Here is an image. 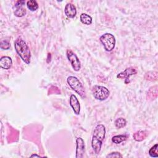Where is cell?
I'll return each instance as SVG.
<instances>
[{"instance_id":"obj_12","label":"cell","mask_w":158,"mask_h":158,"mask_svg":"<svg viewBox=\"0 0 158 158\" xmlns=\"http://www.w3.org/2000/svg\"><path fill=\"white\" fill-rule=\"evenodd\" d=\"M12 65V59L9 56H2L0 59V66L2 69L8 70Z\"/></svg>"},{"instance_id":"obj_6","label":"cell","mask_w":158,"mask_h":158,"mask_svg":"<svg viewBox=\"0 0 158 158\" xmlns=\"http://www.w3.org/2000/svg\"><path fill=\"white\" fill-rule=\"evenodd\" d=\"M66 54L73 69L76 72L79 71L81 69V63L77 55L70 49L67 50Z\"/></svg>"},{"instance_id":"obj_18","label":"cell","mask_w":158,"mask_h":158,"mask_svg":"<svg viewBox=\"0 0 158 158\" xmlns=\"http://www.w3.org/2000/svg\"><path fill=\"white\" fill-rule=\"evenodd\" d=\"M114 123H115V126L116 127V128H117L118 129H120V128L125 127V125L127 124V121L125 118H123L122 117H120L115 120Z\"/></svg>"},{"instance_id":"obj_16","label":"cell","mask_w":158,"mask_h":158,"mask_svg":"<svg viewBox=\"0 0 158 158\" xmlns=\"http://www.w3.org/2000/svg\"><path fill=\"white\" fill-rule=\"evenodd\" d=\"M27 7L31 11H35L38 8V4L35 0H30L27 2Z\"/></svg>"},{"instance_id":"obj_1","label":"cell","mask_w":158,"mask_h":158,"mask_svg":"<svg viewBox=\"0 0 158 158\" xmlns=\"http://www.w3.org/2000/svg\"><path fill=\"white\" fill-rule=\"evenodd\" d=\"M105 127L102 124L97 125L94 130L91 140V146L96 154H98L101 151L102 141L105 138Z\"/></svg>"},{"instance_id":"obj_20","label":"cell","mask_w":158,"mask_h":158,"mask_svg":"<svg viewBox=\"0 0 158 158\" xmlns=\"http://www.w3.org/2000/svg\"><path fill=\"white\" fill-rule=\"evenodd\" d=\"M157 148H158V144L156 143L149 149V156L151 157H158Z\"/></svg>"},{"instance_id":"obj_11","label":"cell","mask_w":158,"mask_h":158,"mask_svg":"<svg viewBox=\"0 0 158 158\" xmlns=\"http://www.w3.org/2000/svg\"><path fill=\"white\" fill-rule=\"evenodd\" d=\"M65 14L69 18H74L77 14V9L75 6L72 3H67L64 9Z\"/></svg>"},{"instance_id":"obj_19","label":"cell","mask_w":158,"mask_h":158,"mask_svg":"<svg viewBox=\"0 0 158 158\" xmlns=\"http://www.w3.org/2000/svg\"><path fill=\"white\" fill-rule=\"evenodd\" d=\"M145 78L150 81H156L157 79V72L154 71L148 72L145 75Z\"/></svg>"},{"instance_id":"obj_2","label":"cell","mask_w":158,"mask_h":158,"mask_svg":"<svg viewBox=\"0 0 158 158\" xmlns=\"http://www.w3.org/2000/svg\"><path fill=\"white\" fill-rule=\"evenodd\" d=\"M14 48L22 60L27 64H29L30 63L31 52L25 41L21 38H18L14 42Z\"/></svg>"},{"instance_id":"obj_8","label":"cell","mask_w":158,"mask_h":158,"mask_svg":"<svg viewBox=\"0 0 158 158\" xmlns=\"http://www.w3.org/2000/svg\"><path fill=\"white\" fill-rule=\"evenodd\" d=\"M25 1H17L14 4L15 10L14 13L16 17H21L24 16L27 13L26 9L23 7L25 5Z\"/></svg>"},{"instance_id":"obj_15","label":"cell","mask_w":158,"mask_h":158,"mask_svg":"<svg viewBox=\"0 0 158 158\" xmlns=\"http://www.w3.org/2000/svg\"><path fill=\"white\" fill-rule=\"evenodd\" d=\"M80 21L85 25H90L92 23V18L90 15L85 13H82L80 15Z\"/></svg>"},{"instance_id":"obj_23","label":"cell","mask_w":158,"mask_h":158,"mask_svg":"<svg viewBox=\"0 0 158 158\" xmlns=\"http://www.w3.org/2000/svg\"><path fill=\"white\" fill-rule=\"evenodd\" d=\"M31 157H41L40 156H39V155H37V154H32L31 156H30Z\"/></svg>"},{"instance_id":"obj_4","label":"cell","mask_w":158,"mask_h":158,"mask_svg":"<svg viewBox=\"0 0 158 158\" xmlns=\"http://www.w3.org/2000/svg\"><path fill=\"white\" fill-rule=\"evenodd\" d=\"M99 40L106 51L110 52L114 49L115 45V38L111 33H104L100 37Z\"/></svg>"},{"instance_id":"obj_21","label":"cell","mask_w":158,"mask_h":158,"mask_svg":"<svg viewBox=\"0 0 158 158\" xmlns=\"http://www.w3.org/2000/svg\"><path fill=\"white\" fill-rule=\"evenodd\" d=\"M10 43H9V41H7V40H1V45H0L1 49L7 50L10 48Z\"/></svg>"},{"instance_id":"obj_22","label":"cell","mask_w":158,"mask_h":158,"mask_svg":"<svg viewBox=\"0 0 158 158\" xmlns=\"http://www.w3.org/2000/svg\"><path fill=\"white\" fill-rule=\"evenodd\" d=\"M106 157H122V155L118 152H112L107 154Z\"/></svg>"},{"instance_id":"obj_13","label":"cell","mask_w":158,"mask_h":158,"mask_svg":"<svg viewBox=\"0 0 158 158\" xmlns=\"http://www.w3.org/2000/svg\"><path fill=\"white\" fill-rule=\"evenodd\" d=\"M157 86H154L150 88L147 94L148 99L154 100L157 97Z\"/></svg>"},{"instance_id":"obj_3","label":"cell","mask_w":158,"mask_h":158,"mask_svg":"<svg viewBox=\"0 0 158 158\" xmlns=\"http://www.w3.org/2000/svg\"><path fill=\"white\" fill-rule=\"evenodd\" d=\"M67 81L70 88L82 98H86V92L84 86L77 77L74 76H69L67 79Z\"/></svg>"},{"instance_id":"obj_14","label":"cell","mask_w":158,"mask_h":158,"mask_svg":"<svg viewBox=\"0 0 158 158\" xmlns=\"http://www.w3.org/2000/svg\"><path fill=\"white\" fill-rule=\"evenodd\" d=\"M148 136V133L146 131H138L135 132L133 135V139L136 141H141L144 140Z\"/></svg>"},{"instance_id":"obj_10","label":"cell","mask_w":158,"mask_h":158,"mask_svg":"<svg viewBox=\"0 0 158 158\" xmlns=\"http://www.w3.org/2000/svg\"><path fill=\"white\" fill-rule=\"evenodd\" d=\"M69 102L74 113L76 115H79L80 112V104L79 101L78 100L75 95L72 94L70 96Z\"/></svg>"},{"instance_id":"obj_7","label":"cell","mask_w":158,"mask_h":158,"mask_svg":"<svg viewBox=\"0 0 158 158\" xmlns=\"http://www.w3.org/2000/svg\"><path fill=\"white\" fill-rule=\"evenodd\" d=\"M137 73V70L132 67H128L124 71L119 73L117 75V78H120V79H124V82L125 84H128L130 82V78L131 76L135 75Z\"/></svg>"},{"instance_id":"obj_5","label":"cell","mask_w":158,"mask_h":158,"mask_svg":"<svg viewBox=\"0 0 158 158\" xmlns=\"http://www.w3.org/2000/svg\"><path fill=\"white\" fill-rule=\"evenodd\" d=\"M92 93L94 98L99 101L106 100L110 94V92L107 88L99 85H94L92 88Z\"/></svg>"},{"instance_id":"obj_9","label":"cell","mask_w":158,"mask_h":158,"mask_svg":"<svg viewBox=\"0 0 158 158\" xmlns=\"http://www.w3.org/2000/svg\"><path fill=\"white\" fill-rule=\"evenodd\" d=\"M85 153V142L83 138L76 139V158H83Z\"/></svg>"},{"instance_id":"obj_17","label":"cell","mask_w":158,"mask_h":158,"mask_svg":"<svg viewBox=\"0 0 158 158\" xmlns=\"http://www.w3.org/2000/svg\"><path fill=\"white\" fill-rule=\"evenodd\" d=\"M127 137L126 135H115L112 138V141L114 143L117 144H119V143L125 141L127 139Z\"/></svg>"}]
</instances>
